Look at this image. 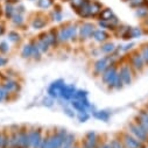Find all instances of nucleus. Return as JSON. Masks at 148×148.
<instances>
[{"label": "nucleus", "mask_w": 148, "mask_h": 148, "mask_svg": "<svg viewBox=\"0 0 148 148\" xmlns=\"http://www.w3.org/2000/svg\"><path fill=\"white\" fill-rule=\"evenodd\" d=\"M66 135L68 132L65 128H61L48 135H45L40 148H61Z\"/></svg>", "instance_id": "1"}, {"label": "nucleus", "mask_w": 148, "mask_h": 148, "mask_svg": "<svg viewBox=\"0 0 148 148\" xmlns=\"http://www.w3.org/2000/svg\"><path fill=\"white\" fill-rule=\"evenodd\" d=\"M58 42L75 41L78 38V26L75 23H68L57 30Z\"/></svg>", "instance_id": "2"}, {"label": "nucleus", "mask_w": 148, "mask_h": 148, "mask_svg": "<svg viewBox=\"0 0 148 148\" xmlns=\"http://www.w3.org/2000/svg\"><path fill=\"white\" fill-rule=\"evenodd\" d=\"M128 132L139 141H141L142 143H146L148 141V133L138 124V123H133L130 124L128 126Z\"/></svg>", "instance_id": "3"}, {"label": "nucleus", "mask_w": 148, "mask_h": 148, "mask_svg": "<svg viewBox=\"0 0 148 148\" xmlns=\"http://www.w3.org/2000/svg\"><path fill=\"white\" fill-rule=\"evenodd\" d=\"M117 75H118V69H117V66H116L114 64H111V65H108V66L104 70V72L101 73V81H103L108 88H111V85H112V83L114 82Z\"/></svg>", "instance_id": "4"}, {"label": "nucleus", "mask_w": 148, "mask_h": 148, "mask_svg": "<svg viewBox=\"0 0 148 148\" xmlns=\"http://www.w3.org/2000/svg\"><path fill=\"white\" fill-rule=\"evenodd\" d=\"M30 138V147L32 148H40L43 140V132L41 128H30L28 130Z\"/></svg>", "instance_id": "5"}, {"label": "nucleus", "mask_w": 148, "mask_h": 148, "mask_svg": "<svg viewBox=\"0 0 148 148\" xmlns=\"http://www.w3.org/2000/svg\"><path fill=\"white\" fill-rule=\"evenodd\" d=\"M95 25L91 22H83L81 26H78V38L82 41H85L90 38H92V34L95 32Z\"/></svg>", "instance_id": "6"}, {"label": "nucleus", "mask_w": 148, "mask_h": 148, "mask_svg": "<svg viewBox=\"0 0 148 148\" xmlns=\"http://www.w3.org/2000/svg\"><path fill=\"white\" fill-rule=\"evenodd\" d=\"M111 64H113V56H106V57L99 58L93 65V71L97 75H101L104 70Z\"/></svg>", "instance_id": "7"}, {"label": "nucleus", "mask_w": 148, "mask_h": 148, "mask_svg": "<svg viewBox=\"0 0 148 148\" xmlns=\"http://www.w3.org/2000/svg\"><path fill=\"white\" fill-rule=\"evenodd\" d=\"M123 145L125 148H145V143H142L141 141L136 140L132 134L126 133L123 135Z\"/></svg>", "instance_id": "8"}, {"label": "nucleus", "mask_w": 148, "mask_h": 148, "mask_svg": "<svg viewBox=\"0 0 148 148\" xmlns=\"http://www.w3.org/2000/svg\"><path fill=\"white\" fill-rule=\"evenodd\" d=\"M77 89L73 84H64L61 89V92H60V98L63 99V100H72L73 97H75V93H76Z\"/></svg>", "instance_id": "9"}, {"label": "nucleus", "mask_w": 148, "mask_h": 148, "mask_svg": "<svg viewBox=\"0 0 148 148\" xmlns=\"http://www.w3.org/2000/svg\"><path fill=\"white\" fill-rule=\"evenodd\" d=\"M119 75L123 79L124 85H130L132 82V70H131V65L130 64H123L119 69Z\"/></svg>", "instance_id": "10"}, {"label": "nucleus", "mask_w": 148, "mask_h": 148, "mask_svg": "<svg viewBox=\"0 0 148 148\" xmlns=\"http://www.w3.org/2000/svg\"><path fill=\"white\" fill-rule=\"evenodd\" d=\"M18 135H19V148H32L28 130L20 128L18 131Z\"/></svg>", "instance_id": "11"}, {"label": "nucleus", "mask_w": 148, "mask_h": 148, "mask_svg": "<svg viewBox=\"0 0 148 148\" xmlns=\"http://www.w3.org/2000/svg\"><path fill=\"white\" fill-rule=\"evenodd\" d=\"M130 63H131V66H132L135 71H140V70H142L143 66H145V61H143L141 54H139V53H135V54H133V55L131 56Z\"/></svg>", "instance_id": "12"}, {"label": "nucleus", "mask_w": 148, "mask_h": 148, "mask_svg": "<svg viewBox=\"0 0 148 148\" xmlns=\"http://www.w3.org/2000/svg\"><path fill=\"white\" fill-rule=\"evenodd\" d=\"M42 38L49 43V46H56L58 43V38H57V32L55 29H50L48 30L47 33H43L41 34Z\"/></svg>", "instance_id": "13"}, {"label": "nucleus", "mask_w": 148, "mask_h": 148, "mask_svg": "<svg viewBox=\"0 0 148 148\" xmlns=\"http://www.w3.org/2000/svg\"><path fill=\"white\" fill-rule=\"evenodd\" d=\"M1 86H3V88H4V89H5L10 95L15 93L16 91H19V83H18V82H15L14 79H11V78L5 79Z\"/></svg>", "instance_id": "14"}, {"label": "nucleus", "mask_w": 148, "mask_h": 148, "mask_svg": "<svg viewBox=\"0 0 148 148\" xmlns=\"http://www.w3.org/2000/svg\"><path fill=\"white\" fill-rule=\"evenodd\" d=\"M92 39L96 41V42H100V43H104L108 40V33L105 30V29H95L93 34H92Z\"/></svg>", "instance_id": "15"}, {"label": "nucleus", "mask_w": 148, "mask_h": 148, "mask_svg": "<svg viewBox=\"0 0 148 148\" xmlns=\"http://www.w3.org/2000/svg\"><path fill=\"white\" fill-rule=\"evenodd\" d=\"M136 123L148 133V111H140L136 117Z\"/></svg>", "instance_id": "16"}, {"label": "nucleus", "mask_w": 148, "mask_h": 148, "mask_svg": "<svg viewBox=\"0 0 148 148\" xmlns=\"http://www.w3.org/2000/svg\"><path fill=\"white\" fill-rule=\"evenodd\" d=\"M103 10V5L96 0H91L90 1V18H98L99 13Z\"/></svg>", "instance_id": "17"}, {"label": "nucleus", "mask_w": 148, "mask_h": 148, "mask_svg": "<svg viewBox=\"0 0 148 148\" xmlns=\"http://www.w3.org/2000/svg\"><path fill=\"white\" fill-rule=\"evenodd\" d=\"M84 141H85L86 143H89L92 148H97V146H98V143H99V141H98V135H97V133L93 132V131H90V132L86 133V135H85V138H84Z\"/></svg>", "instance_id": "18"}, {"label": "nucleus", "mask_w": 148, "mask_h": 148, "mask_svg": "<svg viewBox=\"0 0 148 148\" xmlns=\"http://www.w3.org/2000/svg\"><path fill=\"white\" fill-rule=\"evenodd\" d=\"M46 25H47V20L42 15H36L32 20V27L34 29H42L43 27H46Z\"/></svg>", "instance_id": "19"}, {"label": "nucleus", "mask_w": 148, "mask_h": 148, "mask_svg": "<svg viewBox=\"0 0 148 148\" xmlns=\"http://www.w3.org/2000/svg\"><path fill=\"white\" fill-rule=\"evenodd\" d=\"M93 117L98 120H101V121H107L111 117V113H110V111L107 110H96L92 112Z\"/></svg>", "instance_id": "20"}, {"label": "nucleus", "mask_w": 148, "mask_h": 148, "mask_svg": "<svg viewBox=\"0 0 148 148\" xmlns=\"http://www.w3.org/2000/svg\"><path fill=\"white\" fill-rule=\"evenodd\" d=\"M90 1H91V0L86 1L83 6H81V7L76 11V13H77L81 18H83V19H88V18H90Z\"/></svg>", "instance_id": "21"}, {"label": "nucleus", "mask_w": 148, "mask_h": 148, "mask_svg": "<svg viewBox=\"0 0 148 148\" xmlns=\"http://www.w3.org/2000/svg\"><path fill=\"white\" fill-rule=\"evenodd\" d=\"M70 106L76 111V112H78V113H86L88 112V108L78 100V99H72V100H70Z\"/></svg>", "instance_id": "22"}, {"label": "nucleus", "mask_w": 148, "mask_h": 148, "mask_svg": "<svg viewBox=\"0 0 148 148\" xmlns=\"http://www.w3.org/2000/svg\"><path fill=\"white\" fill-rule=\"evenodd\" d=\"M21 56L23 58H30L33 57V42L27 43L21 49Z\"/></svg>", "instance_id": "23"}, {"label": "nucleus", "mask_w": 148, "mask_h": 148, "mask_svg": "<svg viewBox=\"0 0 148 148\" xmlns=\"http://www.w3.org/2000/svg\"><path fill=\"white\" fill-rule=\"evenodd\" d=\"M18 131H13L10 134V147L8 148H19V135H18Z\"/></svg>", "instance_id": "24"}, {"label": "nucleus", "mask_w": 148, "mask_h": 148, "mask_svg": "<svg viewBox=\"0 0 148 148\" xmlns=\"http://www.w3.org/2000/svg\"><path fill=\"white\" fill-rule=\"evenodd\" d=\"M116 50V46L112 42H104L100 46V51L104 54H112Z\"/></svg>", "instance_id": "25"}, {"label": "nucleus", "mask_w": 148, "mask_h": 148, "mask_svg": "<svg viewBox=\"0 0 148 148\" xmlns=\"http://www.w3.org/2000/svg\"><path fill=\"white\" fill-rule=\"evenodd\" d=\"M36 45H38V47H39V49L41 50V53H47V51L49 50V48H50L49 43H48V42L42 38L41 35L39 36L38 41H36Z\"/></svg>", "instance_id": "26"}, {"label": "nucleus", "mask_w": 148, "mask_h": 148, "mask_svg": "<svg viewBox=\"0 0 148 148\" xmlns=\"http://www.w3.org/2000/svg\"><path fill=\"white\" fill-rule=\"evenodd\" d=\"M114 14H113V12H112V10L111 8H103L101 10V12L99 13V15H98V18H99V20H104V21H108L111 18H112Z\"/></svg>", "instance_id": "27"}, {"label": "nucleus", "mask_w": 148, "mask_h": 148, "mask_svg": "<svg viewBox=\"0 0 148 148\" xmlns=\"http://www.w3.org/2000/svg\"><path fill=\"white\" fill-rule=\"evenodd\" d=\"M4 13H5V16L7 19H12V16L15 14V7L13 6L12 3H7L4 7Z\"/></svg>", "instance_id": "28"}, {"label": "nucleus", "mask_w": 148, "mask_h": 148, "mask_svg": "<svg viewBox=\"0 0 148 148\" xmlns=\"http://www.w3.org/2000/svg\"><path fill=\"white\" fill-rule=\"evenodd\" d=\"M73 145H75V135L71 134V133H68V135H66V138H65L61 148H72Z\"/></svg>", "instance_id": "29"}, {"label": "nucleus", "mask_w": 148, "mask_h": 148, "mask_svg": "<svg viewBox=\"0 0 148 148\" xmlns=\"http://www.w3.org/2000/svg\"><path fill=\"white\" fill-rule=\"evenodd\" d=\"M11 21H12V23H13L14 26H16V27L22 26V25H23V22H25L23 14H21V13H16V12H15V14L12 16Z\"/></svg>", "instance_id": "30"}, {"label": "nucleus", "mask_w": 148, "mask_h": 148, "mask_svg": "<svg viewBox=\"0 0 148 148\" xmlns=\"http://www.w3.org/2000/svg\"><path fill=\"white\" fill-rule=\"evenodd\" d=\"M50 19L53 21H56V22H60L62 21L63 19V13L61 10H54L51 13H50Z\"/></svg>", "instance_id": "31"}, {"label": "nucleus", "mask_w": 148, "mask_h": 148, "mask_svg": "<svg viewBox=\"0 0 148 148\" xmlns=\"http://www.w3.org/2000/svg\"><path fill=\"white\" fill-rule=\"evenodd\" d=\"M55 3V0H38V6L42 10H47L51 7Z\"/></svg>", "instance_id": "32"}, {"label": "nucleus", "mask_w": 148, "mask_h": 148, "mask_svg": "<svg viewBox=\"0 0 148 148\" xmlns=\"http://www.w3.org/2000/svg\"><path fill=\"white\" fill-rule=\"evenodd\" d=\"M98 26L101 29H108V30H116V27L112 26L108 21H104V20H99L98 21Z\"/></svg>", "instance_id": "33"}, {"label": "nucleus", "mask_w": 148, "mask_h": 148, "mask_svg": "<svg viewBox=\"0 0 148 148\" xmlns=\"http://www.w3.org/2000/svg\"><path fill=\"white\" fill-rule=\"evenodd\" d=\"M33 42V58H35V60H39L40 57H41V50L39 49V47H38V45H36V41H32Z\"/></svg>", "instance_id": "34"}, {"label": "nucleus", "mask_w": 148, "mask_h": 148, "mask_svg": "<svg viewBox=\"0 0 148 148\" xmlns=\"http://www.w3.org/2000/svg\"><path fill=\"white\" fill-rule=\"evenodd\" d=\"M86 1H89V0H70V3H71V7L75 10V11H77L81 6H83Z\"/></svg>", "instance_id": "35"}, {"label": "nucleus", "mask_w": 148, "mask_h": 148, "mask_svg": "<svg viewBox=\"0 0 148 148\" xmlns=\"http://www.w3.org/2000/svg\"><path fill=\"white\" fill-rule=\"evenodd\" d=\"M89 96V92L86 90H82V89H77L76 93H75V97L73 99H83V98H88Z\"/></svg>", "instance_id": "36"}, {"label": "nucleus", "mask_w": 148, "mask_h": 148, "mask_svg": "<svg viewBox=\"0 0 148 148\" xmlns=\"http://www.w3.org/2000/svg\"><path fill=\"white\" fill-rule=\"evenodd\" d=\"M135 15L139 16V18H146L148 15V8L147 7H138V10L135 11Z\"/></svg>", "instance_id": "37"}, {"label": "nucleus", "mask_w": 148, "mask_h": 148, "mask_svg": "<svg viewBox=\"0 0 148 148\" xmlns=\"http://www.w3.org/2000/svg\"><path fill=\"white\" fill-rule=\"evenodd\" d=\"M146 3H147V0H128L130 6H131V7H134V8L141 7V6H143Z\"/></svg>", "instance_id": "38"}, {"label": "nucleus", "mask_w": 148, "mask_h": 148, "mask_svg": "<svg viewBox=\"0 0 148 148\" xmlns=\"http://www.w3.org/2000/svg\"><path fill=\"white\" fill-rule=\"evenodd\" d=\"M8 40L13 43H16L20 41V34L18 32H10L8 33Z\"/></svg>", "instance_id": "39"}, {"label": "nucleus", "mask_w": 148, "mask_h": 148, "mask_svg": "<svg viewBox=\"0 0 148 148\" xmlns=\"http://www.w3.org/2000/svg\"><path fill=\"white\" fill-rule=\"evenodd\" d=\"M141 35H142L141 28H139V27L131 28V36H132V39H138V38H140Z\"/></svg>", "instance_id": "40"}, {"label": "nucleus", "mask_w": 148, "mask_h": 148, "mask_svg": "<svg viewBox=\"0 0 148 148\" xmlns=\"http://www.w3.org/2000/svg\"><path fill=\"white\" fill-rule=\"evenodd\" d=\"M64 113H65L69 118H75V117H76L75 110H73L70 105H65V107H64Z\"/></svg>", "instance_id": "41"}, {"label": "nucleus", "mask_w": 148, "mask_h": 148, "mask_svg": "<svg viewBox=\"0 0 148 148\" xmlns=\"http://www.w3.org/2000/svg\"><path fill=\"white\" fill-rule=\"evenodd\" d=\"M54 104H55V99L49 97V96H47V97H45L42 99V105L46 106V107H51Z\"/></svg>", "instance_id": "42"}, {"label": "nucleus", "mask_w": 148, "mask_h": 148, "mask_svg": "<svg viewBox=\"0 0 148 148\" xmlns=\"http://www.w3.org/2000/svg\"><path fill=\"white\" fill-rule=\"evenodd\" d=\"M8 97H10V93H8L1 85H0V103H3V101H5V100H7Z\"/></svg>", "instance_id": "43"}, {"label": "nucleus", "mask_w": 148, "mask_h": 148, "mask_svg": "<svg viewBox=\"0 0 148 148\" xmlns=\"http://www.w3.org/2000/svg\"><path fill=\"white\" fill-rule=\"evenodd\" d=\"M110 145H111V148H125L124 145H123V141L119 140V139H113V140H111Z\"/></svg>", "instance_id": "44"}, {"label": "nucleus", "mask_w": 148, "mask_h": 148, "mask_svg": "<svg viewBox=\"0 0 148 148\" xmlns=\"http://www.w3.org/2000/svg\"><path fill=\"white\" fill-rule=\"evenodd\" d=\"M8 51H10V45L7 42H5V41L0 42V53H1V54H6Z\"/></svg>", "instance_id": "45"}, {"label": "nucleus", "mask_w": 148, "mask_h": 148, "mask_svg": "<svg viewBox=\"0 0 148 148\" xmlns=\"http://www.w3.org/2000/svg\"><path fill=\"white\" fill-rule=\"evenodd\" d=\"M140 54H141V56H142L145 63H148V46H145V47L142 48V50H141Z\"/></svg>", "instance_id": "46"}, {"label": "nucleus", "mask_w": 148, "mask_h": 148, "mask_svg": "<svg viewBox=\"0 0 148 148\" xmlns=\"http://www.w3.org/2000/svg\"><path fill=\"white\" fill-rule=\"evenodd\" d=\"M77 118H78V120H79L81 123H85V121H88V120H89L90 114H89L88 112H86V113H78Z\"/></svg>", "instance_id": "47"}, {"label": "nucleus", "mask_w": 148, "mask_h": 148, "mask_svg": "<svg viewBox=\"0 0 148 148\" xmlns=\"http://www.w3.org/2000/svg\"><path fill=\"white\" fill-rule=\"evenodd\" d=\"M7 63H8V58L5 57V56H1V55H0V68H1V66H5Z\"/></svg>", "instance_id": "48"}, {"label": "nucleus", "mask_w": 148, "mask_h": 148, "mask_svg": "<svg viewBox=\"0 0 148 148\" xmlns=\"http://www.w3.org/2000/svg\"><path fill=\"white\" fill-rule=\"evenodd\" d=\"M97 148H111V145L110 142H99Z\"/></svg>", "instance_id": "49"}, {"label": "nucleus", "mask_w": 148, "mask_h": 148, "mask_svg": "<svg viewBox=\"0 0 148 148\" xmlns=\"http://www.w3.org/2000/svg\"><path fill=\"white\" fill-rule=\"evenodd\" d=\"M15 12L23 14V13H25V6H23V5H18V6L15 7Z\"/></svg>", "instance_id": "50"}, {"label": "nucleus", "mask_w": 148, "mask_h": 148, "mask_svg": "<svg viewBox=\"0 0 148 148\" xmlns=\"http://www.w3.org/2000/svg\"><path fill=\"white\" fill-rule=\"evenodd\" d=\"M133 46H134L133 43H128V45H126V46H124V47H123V48H120V49H121L123 51H127V50H130V49H132V48H133Z\"/></svg>", "instance_id": "51"}, {"label": "nucleus", "mask_w": 148, "mask_h": 148, "mask_svg": "<svg viewBox=\"0 0 148 148\" xmlns=\"http://www.w3.org/2000/svg\"><path fill=\"white\" fill-rule=\"evenodd\" d=\"M81 148H92V147H91L89 143H86V142L83 140V141H82V143H81Z\"/></svg>", "instance_id": "52"}, {"label": "nucleus", "mask_w": 148, "mask_h": 148, "mask_svg": "<svg viewBox=\"0 0 148 148\" xmlns=\"http://www.w3.org/2000/svg\"><path fill=\"white\" fill-rule=\"evenodd\" d=\"M4 33H5V27L3 25H0V36L4 35Z\"/></svg>", "instance_id": "53"}, {"label": "nucleus", "mask_w": 148, "mask_h": 148, "mask_svg": "<svg viewBox=\"0 0 148 148\" xmlns=\"http://www.w3.org/2000/svg\"><path fill=\"white\" fill-rule=\"evenodd\" d=\"M143 23H145V25H148V15L145 18V21H143Z\"/></svg>", "instance_id": "54"}, {"label": "nucleus", "mask_w": 148, "mask_h": 148, "mask_svg": "<svg viewBox=\"0 0 148 148\" xmlns=\"http://www.w3.org/2000/svg\"><path fill=\"white\" fill-rule=\"evenodd\" d=\"M19 1H20V0H8V3H12V4L13 3H19Z\"/></svg>", "instance_id": "55"}, {"label": "nucleus", "mask_w": 148, "mask_h": 148, "mask_svg": "<svg viewBox=\"0 0 148 148\" xmlns=\"http://www.w3.org/2000/svg\"><path fill=\"white\" fill-rule=\"evenodd\" d=\"M72 148H81V147H79L78 145H73V147H72Z\"/></svg>", "instance_id": "56"}, {"label": "nucleus", "mask_w": 148, "mask_h": 148, "mask_svg": "<svg viewBox=\"0 0 148 148\" xmlns=\"http://www.w3.org/2000/svg\"><path fill=\"white\" fill-rule=\"evenodd\" d=\"M124 1H128V0H124Z\"/></svg>", "instance_id": "57"}, {"label": "nucleus", "mask_w": 148, "mask_h": 148, "mask_svg": "<svg viewBox=\"0 0 148 148\" xmlns=\"http://www.w3.org/2000/svg\"><path fill=\"white\" fill-rule=\"evenodd\" d=\"M30 1H35V0H30Z\"/></svg>", "instance_id": "58"}, {"label": "nucleus", "mask_w": 148, "mask_h": 148, "mask_svg": "<svg viewBox=\"0 0 148 148\" xmlns=\"http://www.w3.org/2000/svg\"><path fill=\"white\" fill-rule=\"evenodd\" d=\"M65 1H70V0H65Z\"/></svg>", "instance_id": "59"}]
</instances>
